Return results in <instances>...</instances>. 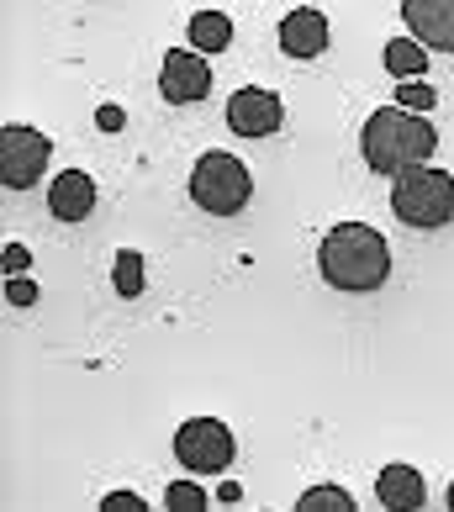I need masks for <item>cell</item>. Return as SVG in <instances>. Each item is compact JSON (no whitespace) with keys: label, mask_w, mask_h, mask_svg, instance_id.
Listing matches in <instances>:
<instances>
[{"label":"cell","mask_w":454,"mask_h":512,"mask_svg":"<svg viewBox=\"0 0 454 512\" xmlns=\"http://www.w3.org/2000/svg\"><path fill=\"white\" fill-rule=\"evenodd\" d=\"M317 264H323V280L333 291L359 296V291H381L386 286L391 249L370 222H338L323 238V249H317Z\"/></svg>","instance_id":"cell-1"},{"label":"cell","mask_w":454,"mask_h":512,"mask_svg":"<svg viewBox=\"0 0 454 512\" xmlns=\"http://www.w3.org/2000/svg\"><path fill=\"white\" fill-rule=\"evenodd\" d=\"M433 143H439V132H433L428 117H418V111L407 106H381L370 111L365 132H359V148H365V164L381 169V175H402V169L412 164H428L433 159Z\"/></svg>","instance_id":"cell-2"},{"label":"cell","mask_w":454,"mask_h":512,"mask_svg":"<svg viewBox=\"0 0 454 512\" xmlns=\"http://www.w3.org/2000/svg\"><path fill=\"white\" fill-rule=\"evenodd\" d=\"M391 212L402 217L407 227H418V233L449 227V222H454V175H444V169H428V164L402 169V175H396V185H391Z\"/></svg>","instance_id":"cell-3"},{"label":"cell","mask_w":454,"mask_h":512,"mask_svg":"<svg viewBox=\"0 0 454 512\" xmlns=\"http://www.w3.org/2000/svg\"><path fill=\"white\" fill-rule=\"evenodd\" d=\"M191 196H196L201 212H212V217H238L243 206H249V196H254L249 164L222 154V148L201 154L196 169H191Z\"/></svg>","instance_id":"cell-4"},{"label":"cell","mask_w":454,"mask_h":512,"mask_svg":"<svg viewBox=\"0 0 454 512\" xmlns=\"http://www.w3.org/2000/svg\"><path fill=\"white\" fill-rule=\"evenodd\" d=\"M175 460L185 470H196V476H222L233 465V433L217 417H191L175 433Z\"/></svg>","instance_id":"cell-5"},{"label":"cell","mask_w":454,"mask_h":512,"mask_svg":"<svg viewBox=\"0 0 454 512\" xmlns=\"http://www.w3.org/2000/svg\"><path fill=\"white\" fill-rule=\"evenodd\" d=\"M48 138L37 127H22V122H11L6 132H0V180L11 185V191H27V185L43 180V169H48Z\"/></svg>","instance_id":"cell-6"},{"label":"cell","mask_w":454,"mask_h":512,"mask_svg":"<svg viewBox=\"0 0 454 512\" xmlns=\"http://www.w3.org/2000/svg\"><path fill=\"white\" fill-rule=\"evenodd\" d=\"M159 90L169 106H196L212 96V64H206V53L196 48H169L164 53V69H159Z\"/></svg>","instance_id":"cell-7"},{"label":"cell","mask_w":454,"mask_h":512,"mask_svg":"<svg viewBox=\"0 0 454 512\" xmlns=\"http://www.w3.org/2000/svg\"><path fill=\"white\" fill-rule=\"evenodd\" d=\"M280 122H286V106H280V96L264 85H249L227 101V127H233L238 138H270V132H280Z\"/></svg>","instance_id":"cell-8"},{"label":"cell","mask_w":454,"mask_h":512,"mask_svg":"<svg viewBox=\"0 0 454 512\" xmlns=\"http://www.w3.org/2000/svg\"><path fill=\"white\" fill-rule=\"evenodd\" d=\"M402 22L423 48L454 53V0H402Z\"/></svg>","instance_id":"cell-9"},{"label":"cell","mask_w":454,"mask_h":512,"mask_svg":"<svg viewBox=\"0 0 454 512\" xmlns=\"http://www.w3.org/2000/svg\"><path fill=\"white\" fill-rule=\"evenodd\" d=\"M48 212L59 222H85L90 212H96V180H90L85 169H64V175H53Z\"/></svg>","instance_id":"cell-10"},{"label":"cell","mask_w":454,"mask_h":512,"mask_svg":"<svg viewBox=\"0 0 454 512\" xmlns=\"http://www.w3.org/2000/svg\"><path fill=\"white\" fill-rule=\"evenodd\" d=\"M280 48H286L291 59H317V53L328 48V16L312 11V6L291 11L286 22H280Z\"/></svg>","instance_id":"cell-11"},{"label":"cell","mask_w":454,"mask_h":512,"mask_svg":"<svg viewBox=\"0 0 454 512\" xmlns=\"http://www.w3.org/2000/svg\"><path fill=\"white\" fill-rule=\"evenodd\" d=\"M375 497L381 507H396V512H418L428 502V486L412 465H386L381 476H375Z\"/></svg>","instance_id":"cell-12"},{"label":"cell","mask_w":454,"mask_h":512,"mask_svg":"<svg viewBox=\"0 0 454 512\" xmlns=\"http://www.w3.org/2000/svg\"><path fill=\"white\" fill-rule=\"evenodd\" d=\"M185 37H191L196 53H227V43H233V22H227L222 11H196Z\"/></svg>","instance_id":"cell-13"},{"label":"cell","mask_w":454,"mask_h":512,"mask_svg":"<svg viewBox=\"0 0 454 512\" xmlns=\"http://www.w3.org/2000/svg\"><path fill=\"white\" fill-rule=\"evenodd\" d=\"M386 69L402 74V80H418V74L428 69V48L418 43V37H391L386 43Z\"/></svg>","instance_id":"cell-14"},{"label":"cell","mask_w":454,"mask_h":512,"mask_svg":"<svg viewBox=\"0 0 454 512\" xmlns=\"http://www.w3.org/2000/svg\"><path fill=\"white\" fill-rule=\"evenodd\" d=\"M111 286H117V296H143V254H138V249H122V254H117Z\"/></svg>","instance_id":"cell-15"},{"label":"cell","mask_w":454,"mask_h":512,"mask_svg":"<svg viewBox=\"0 0 454 512\" xmlns=\"http://www.w3.org/2000/svg\"><path fill=\"white\" fill-rule=\"evenodd\" d=\"M296 507H301V512H349V507H354V497H349L344 486H307Z\"/></svg>","instance_id":"cell-16"},{"label":"cell","mask_w":454,"mask_h":512,"mask_svg":"<svg viewBox=\"0 0 454 512\" xmlns=\"http://www.w3.org/2000/svg\"><path fill=\"white\" fill-rule=\"evenodd\" d=\"M164 502L175 507V512H201V507L212 502V497H206V491H201L196 481H175V486L164 491Z\"/></svg>","instance_id":"cell-17"},{"label":"cell","mask_w":454,"mask_h":512,"mask_svg":"<svg viewBox=\"0 0 454 512\" xmlns=\"http://www.w3.org/2000/svg\"><path fill=\"white\" fill-rule=\"evenodd\" d=\"M396 101H402L407 111H428L433 106V85H402V90H396Z\"/></svg>","instance_id":"cell-18"},{"label":"cell","mask_w":454,"mask_h":512,"mask_svg":"<svg viewBox=\"0 0 454 512\" xmlns=\"http://www.w3.org/2000/svg\"><path fill=\"white\" fill-rule=\"evenodd\" d=\"M106 512H138L143 507V497H138V491H111V497L101 502Z\"/></svg>","instance_id":"cell-19"},{"label":"cell","mask_w":454,"mask_h":512,"mask_svg":"<svg viewBox=\"0 0 454 512\" xmlns=\"http://www.w3.org/2000/svg\"><path fill=\"white\" fill-rule=\"evenodd\" d=\"M27 264H32V254L22 249V243H6V275H22Z\"/></svg>","instance_id":"cell-20"},{"label":"cell","mask_w":454,"mask_h":512,"mask_svg":"<svg viewBox=\"0 0 454 512\" xmlns=\"http://www.w3.org/2000/svg\"><path fill=\"white\" fill-rule=\"evenodd\" d=\"M6 296H11V307H32V301H37L32 280H11V286H6Z\"/></svg>","instance_id":"cell-21"},{"label":"cell","mask_w":454,"mask_h":512,"mask_svg":"<svg viewBox=\"0 0 454 512\" xmlns=\"http://www.w3.org/2000/svg\"><path fill=\"white\" fill-rule=\"evenodd\" d=\"M96 122H101V132H122L127 117H122V106H101V117H96Z\"/></svg>","instance_id":"cell-22"},{"label":"cell","mask_w":454,"mask_h":512,"mask_svg":"<svg viewBox=\"0 0 454 512\" xmlns=\"http://www.w3.org/2000/svg\"><path fill=\"white\" fill-rule=\"evenodd\" d=\"M449 507H454V481H449Z\"/></svg>","instance_id":"cell-23"}]
</instances>
